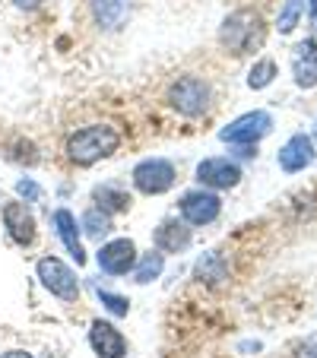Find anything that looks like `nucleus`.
<instances>
[{
	"mask_svg": "<svg viewBox=\"0 0 317 358\" xmlns=\"http://www.w3.org/2000/svg\"><path fill=\"white\" fill-rule=\"evenodd\" d=\"M118 146H121V134H118L115 127H108V124H92V127H83V130H76V134H70L67 159L73 165L89 169V165L101 162V159L115 156Z\"/></svg>",
	"mask_w": 317,
	"mask_h": 358,
	"instance_id": "f257e3e1",
	"label": "nucleus"
},
{
	"mask_svg": "<svg viewBox=\"0 0 317 358\" xmlns=\"http://www.w3.org/2000/svg\"><path fill=\"white\" fill-rule=\"evenodd\" d=\"M219 41H223V48L232 51V55H251L263 41L260 13H254V10H235L232 16H225L223 29H219Z\"/></svg>",
	"mask_w": 317,
	"mask_h": 358,
	"instance_id": "f03ea898",
	"label": "nucleus"
},
{
	"mask_svg": "<svg viewBox=\"0 0 317 358\" xmlns=\"http://www.w3.org/2000/svg\"><path fill=\"white\" fill-rule=\"evenodd\" d=\"M209 99H213V92H209L206 80H200V76H178L169 86V105L175 111H181L184 117L206 115Z\"/></svg>",
	"mask_w": 317,
	"mask_h": 358,
	"instance_id": "7ed1b4c3",
	"label": "nucleus"
},
{
	"mask_svg": "<svg viewBox=\"0 0 317 358\" xmlns=\"http://www.w3.org/2000/svg\"><path fill=\"white\" fill-rule=\"evenodd\" d=\"M38 279L51 295L64 298V301H76L80 298V282H76V273L70 270L64 260L57 257H41L38 260Z\"/></svg>",
	"mask_w": 317,
	"mask_h": 358,
	"instance_id": "20e7f679",
	"label": "nucleus"
},
{
	"mask_svg": "<svg viewBox=\"0 0 317 358\" xmlns=\"http://www.w3.org/2000/svg\"><path fill=\"white\" fill-rule=\"evenodd\" d=\"M171 184H175V165L169 159H143L134 169V187L140 194H165L171 190Z\"/></svg>",
	"mask_w": 317,
	"mask_h": 358,
	"instance_id": "39448f33",
	"label": "nucleus"
},
{
	"mask_svg": "<svg viewBox=\"0 0 317 358\" xmlns=\"http://www.w3.org/2000/svg\"><path fill=\"white\" fill-rule=\"evenodd\" d=\"M270 127H273V117L267 115V111H248V115H241L238 121H232L229 127L219 134V140L235 143V146H254L257 140H263V136L270 134Z\"/></svg>",
	"mask_w": 317,
	"mask_h": 358,
	"instance_id": "423d86ee",
	"label": "nucleus"
},
{
	"mask_svg": "<svg viewBox=\"0 0 317 358\" xmlns=\"http://www.w3.org/2000/svg\"><path fill=\"white\" fill-rule=\"evenodd\" d=\"M219 213H223V200L209 190H190L181 196V216L190 225H209L216 222Z\"/></svg>",
	"mask_w": 317,
	"mask_h": 358,
	"instance_id": "0eeeda50",
	"label": "nucleus"
},
{
	"mask_svg": "<svg viewBox=\"0 0 317 358\" xmlns=\"http://www.w3.org/2000/svg\"><path fill=\"white\" fill-rule=\"evenodd\" d=\"M136 244L130 238H118V241H108L99 250V266L111 276H127L136 266Z\"/></svg>",
	"mask_w": 317,
	"mask_h": 358,
	"instance_id": "6e6552de",
	"label": "nucleus"
},
{
	"mask_svg": "<svg viewBox=\"0 0 317 358\" xmlns=\"http://www.w3.org/2000/svg\"><path fill=\"white\" fill-rule=\"evenodd\" d=\"M197 181L206 184V187H216V190H229L241 181V171L229 159H203L197 165Z\"/></svg>",
	"mask_w": 317,
	"mask_h": 358,
	"instance_id": "1a4fd4ad",
	"label": "nucleus"
},
{
	"mask_svg": "<svg viewBox=\"0 0 317 358\" xmlns=\"http://www.w3.org/2000/svg\"><path fill=\"white\" fill-rule=\"evenodd\" d=\"M89 343H92V349L99 352L101 358L127 355V339H124L121 330H118L115 324H108V320H92V327H89Z\"/></svg>",
	"mask_w": 317,
	"mask_h": 358,
	"instance_id": "9d476101",
	"label": "nucleus"
},
{
	"mask_svg": "<svg viewBox=\"0 0 317 358\" xmlns=\"http://www.w3.org/2000/svg\"><path fill=\"white\" fill-rule=\"evenodd\" d=\"M3 225H7L10 238H13L16 244H22V248H29V244L35 241V219L32 213H29L26 203L13 200V203H3Z\"/></svg>",
	"mask_w": 317,
	"mask_h": 358,
	"instance_id": "9b49d317",
	"label": "nucleus"
},
{
	"mask_svg": "<svg viewBox=\"0 0 317 358\" xmlns=\"http://www.w3.org/2000/svg\"><path fill=\"white\" fill-rule=\"evenodd\" d=\"M314 140L304 134H295L289 143H286L283 149H279V169L289 171V175H295V171L308 169L311 162H314Z\"/></svg>",
	"mask_w": 317,
	"mask_h": 358,
	"instance_id": "f8f14e48",
	"label": "nucleus"
},
{
	"mask_svg": "<svg viewBox=\"0 0 317 358\" xmlns=\"http://www.w3.org/2000/svg\"><path fill=\"white\" fill-rule=\"evenodd\" d=\"M292 73H295V83L302 89H314L317 86V41L314 38H304L302 45L295 48Z\"/></svg>",
	"mask_w": 317,
	"mask_h": 358,
	"instance_id": "ddd939ff",
	"label": "nucleus"
},
{
	"mask_svg": "<svg viewBox=\"0 0 317 358\" xmlns=\"http://www.w3.org/2000/svg\"><path fill=\"white\" fill-rule=\"evenodd\" d=\"M153 241L162 254H178V250H184L190 244V229L184 222H178V219H169V222H162L155 229Z\"/></svg>",
	"mask_w": 317,
	"mask_h": 358,
	"instance_id": "4468645a",
	"label": "nucleus"
},
{
	"mask_svg": "<svg viewBox=\"0 0 317 358\" xmlns=\"http://www.w3.org/2000/svg\"><path fill=\"white\" fill-rule=\"evenodd\" d=\"M55 231H57V238L64 241V248L73 254L76 266L86 264V250H83V241H80V231H76V216H73V213L57 210L55 213Z\"/></svg>",
	"mask_w": 317,
	"mask_h": 358,
	"instance_id": "2eb2a0df",
	"label": "nucleus"
},
{
	"mask_svg": "<svg viewBox=\"0 0 317 358\" xmlns=\"http://www.w3.org/2000/svg\"><path fill=\"white\" fill-rule=\"evenodd\" d=\"M130 13V0H92V16L101 29H118Z\"/></svg>",
	"mask_w": 317,
	"mask_h": 358,
	"instance_id": "dca6fc26",
	"label": "nucleus"
},
{
	"mask_svg": "<svg viewBox=\"0 0 317 358\" xmlns=\"http://www.w3.org/2000/svg\"><path fill=\"white\" fill-rule=\"evenodd\" d=\"M95 200H99V206L105 213H127L130 210V194L124 187H118V184H101V187H95Z\"/></svg>",
	"mask_w": 317,
	"mask_h": 358,
	"instance_id": "f3484780",
	"label": "nucleus"
},
{
	"mask_svg": "<svg viewBox=\"0 0 317 358\" xmlns=\"http://www.w3.org/2000/svg\"><path fill=\"white\" fill-rule=\"evenodd\" d=\"M83 231H86L89 238H105L111 231V216L101 206H92V210L83 216Z\"/></svg>",
	"mask_w": 317,
	"mask_h": 358,
	"instance_id": "a211bd4d",
	"label": "nucleus"
},
{
	"mask_svg": "<svg viewBox=\"0 0 317 358\" xmlns=\"http://www.w3.org/2000/svg\"><path fill=\"white\" fill-rule=\"evenodd\" d=\"M162 266H165L162 250H155V254H146V257L136 260V266H134V279H136V282H153V279L159 276V273H162Z\"/></svg>",
	"mask_w": 317,
	"mask_h": 358,
	"instance_id": "6ab92c4d",
	"label": "nucleus"
},
{
	"mask_svg": "<svg viewBox=\"0 0 317 358\" xmlns=\"http://www.w3.org/2000/svg\"><path fill=\"white\" fill-rule=\"evenodd\" d=\"M273 80H276V64L267 61V57L257 61L254 67H251V73H248V86L251 89H267Z\"/></svg>",
	"mask_w": 317,
	"mask_h": 358,
	"instance_id": "aec40b11",
	"label": "nucleus"
},
{
	"mask_svg": "<svg viewBox=\"0 0 317 358\" xmlns=\"http://www.w3.org/2000/svg\"><path fill=\"white\" fill-rule=\"evenodd\" d=\"M302 10H304V0H286V7L279 10V20H276L279 32L289 35L298 26V20H302Z\"/></svg>",
	"mask_w": 317,
	"mask_h": 358,
	"instance_id": "412c9836",
	"label": "nucleus"
},
{
	"mask_svg": "<svg viewBox=\"0 0 317 358\" xmlns=\"http://www.w3.org/2000/svg\"><path fill=\"white\" fill-rule=\"evenodd\" d=\"M99 298H101V304L108 308L115 317H124V314L130 311V304H127V298H121V295H111V292H105V289H99Z\"/></svg>",
	"mask_w": 317,
	"mask_h": 358,
	"instance_id": "4be33fe9",
	"label": "nucleus"
},
{
	"mask_svg": "<svg viewBox=\"0 0 317 358\" xmlns=\"http://www.w3.org/2000/svg\"><path fill=\"white\" fill-rule=\"evenodd\" d=\"M16 190H20V194L26 196V200H38V194H41V190L35 187L32 181H20V184H16Z\"/></svg>",
	"mask_w": 317,
	"mask_h": 358,
	"instance_id": "5701e85b",
	"label": "nucleus"
},
{
	"mask_svg": "<svg viewBox=\"0 0 317 358\" xmlns=\"http://www.w3.org/2000/svg\"><path fill=\"white\" fill-rule=\"evenodd\" d=\"M298 358H317V336H311L308 343L298 349Z\"/></svg>",
	"mask_w": 317,
	"mask_h": 358,
	"instance_id": "b1692460",
	"label": "nucleus"
},
{
	"mask_svg": "<svg viewBox=\"0 0 317 358\" xmlns=\"http://www.w3.org/2000/svg\"><path fill=\"white\" fill-rule=\"evenodd\" d=\"M13 3H16L20 10H38L45 0H13Z\"/></svg>",
	"mask_w": 317,
	"mask_h": 358,
	"instance_id": "393cba45",
	"label": "nucleus"
},
{
	"mask_svg": "<svg viewBox=\"0 0 317 358\" xmlns=\"http://www.w3.org/2000/svg\"><path fill=\"white\" fill-rule=\"evenodd\" d=\"M0 358H32V355H26V352H7V355H0Z\"/></svg>",
	"mask_w": 317,
	"mask_h": 358,
	"instance_id": "a878e982",
	"label": "nucleus"
},
{
	"mask_svg": "<svg viewBox=\"0 0 317 358\" xmlns=\"http://www.w3.org/2000/svg\"><path fill=\"white\" fill-rule=\"evenodd\" d=\"M311 13H314V26H317V0H311Z\"/></svg>",
	"mask_w": 317,
	"mask_h": 358,
	"instance_id": "bb28decb",
	"label": "nucleus"
}]
</instances>
